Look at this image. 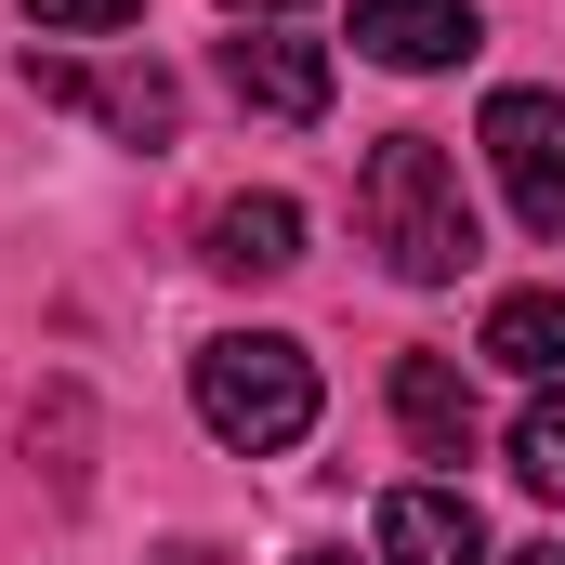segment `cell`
Masks as SVG:
<instances>
[{"instance_id":"obj_7","label":"cell","mask_w":565,"mask_h":565,"mask_svg":"<svg viewBox=\"0 0 565 565\" xmlns=\"http://www.w3.org/2000/svg\"><path fill=\"white\" fill-rule=\"evenodd\" d=\"M198 264H211V277H289V264H302V198H277V184H264V198H224V211L198 224Z\"/></svg>"},{"instance_id":"obj_2","label":"cell","mask_w":565,"mask_h":565,"mask_svg":"<svg viewBox=\"0 0 565 565\" xmlns=\"http://www.w3.org/2000/svg\"><path fill=\"white\" fill-rule=\"evenodd\" d=\"M198 422L224 434V447H250V460H277L316 434V355L289 342V329H224V342H198Z\"/></svg>"},{"instance_id":"obj_3","label":"cell","mask_w":565,"mask_h":565,"mask_svg":"<svg viewBox=\"0 0 565 565\" xmlns=\"http://www.w3.org/2000/svg\"><path fill=\"white\" fill-rule=\"evenodd\" d=\"M487 171L526 237H565V93H487Z\"/></svg>"},{"instance_id":"obj_10","label":"cell","mask_w":565,"mask_h":565,"mask_svg":"<svg viewBox=\"0 0 565 565\" xmlns=\"http://www.w3.org/2000/svg\"><path fill=\"white\" fill-rule=\"evenodd\" d=\"M487 355L513 382H565V289H500L487 302Z\"/></svg>"},{"instance_id":"obj_11","label":"cell","mask_w":565,"mask_h":565,"mask_svg":"<svg viewBox=\"0 0 565 565\" xmlns=\"http://www.w3.org/2000/svg\"><path fill=\"white\" fill-rule=\"evenodd\" d=\"M513 473H526L540 500H565V382H540V408L513 422Z\"/></svg>"},{"instance_id":"obj_4","label":"cell","mask_w":565,"mask_h":565,"mask_svg":"<svg viewBox=\"0 0 565 565\" xmlns=\"http://www.w3.org/2000/svg\"><path fill=\"white\" fill-rule=\"evenodd\" d=\"M26 93H40V106H93L119 145H171V119H184V93H171L158 66H106V79H93V66H66V53H26Z\"/></svg>"},{"instance_id":"obj_9","label":"cell","mask_w":565,"mask_h":565,"mask_svg":"<svg viewBox=\"0 0 565 565\" xmlns=\"http://www.w3.org/2000/svg\"><path fill=\"white\" fill-rule=\"evenodd\" d=\"M395 422L422 460H460L473 447V382H460V355H395Z\"/></svg>"},{"instance_id":"obj_13","label":"cell","mask_w":565,"mask_h":565,"mask_svg":"<svg viewBox=\"0 0 565 565\" xmlns=\"http://www.w3.org/2000/svg\"><path fill=\"white\" fill-rule=\"evenodd\" d=\"M224 13H302V0H224Z\"/></svg>"},{"instance_id":"obj_14","label":"cell","mask_w":565,"mask_h":565,"mask_svg":"<svg viewBox=\"0 0 565 565\" xmlns=\"http://www.w3.org/2000/svg\"><path fill=\"white\" fill-rule=\"evenodd\" d=\"M513 565H565V540H540V553H513Z\"/></svg>"},{"instance_id":"obj_8","label":"cell","mask_w":565,"mask_h":565,"mask_svg":"<svg viewBox=\"0 0 565 565\" xmlns=\"http://www.w3.org/2000/svg\"><path fill=\"white\" fill-rule=\"evenodd\" d=\"M382 565H487V526L460 487H395L382 500Z\"/></svg>"},{"instance_id":"obj_6","label":"cell","mask_w":565,"mask_h":565,"mask_svg":"<svg viewBox=\"0 0 565 565\" xmlns=\"http://www.w3.org/2000/svg\"><path fill=\"white\" fill-rule=\"evenodd\" d=\"M224 79H237V106H264V119H329V40L250 26V40H224Z\"/></svg>"},{"instance_id":"obj_12","label":"cell","mask_w":565,"mask_h":565,"mask_svg":"<svg viewBox=\"0 0 565 565\" xmlns=\"http://www.w3.org/2000/svg\"><path fill=\"white\" fill-rule=\"evenodd\" d=\"M145 0H26V26L40 40H106V26H132Z\"/></svg>"},{"instance_id":"obj_1","label":"cell","mask_w":565,"mask_h":565,"mask_svg":"<svg viewBox=\"0 0 565 565\" xmlns=\"http://www.w3.org/2000/svg\"><path fill=\"white\" fill-rule=\"evenodd\" d=\"M355 211H369L382 264H395L408 289H447L460 264H473V198H460V158H447L434 132H382V145H369Z\"/></svg>"},{"instance_id":"obj_15","label":"cell","mask_w":565,"mask_h":565,"mask_svg":"<svg viewBox=\"0 0 565 565\" xmlns=\"http://www.w3.org/2000/svg\"><path fill=\"white\" fill-rule=\"evenodd\" d=\"M302 565H355V553H302Z\"/></svg>"},{"instance_id":"obj_5","label":"cell","mask_w":565,"mask_h":565,"mask_svg":"<svg viewBox=\"0 0 565 565\" xmlns=\"http://www.w3.org/2000/svg\"><path fill=\"white\" fill-rule=\"evenodd\" d=\"M473 40H487V13H473V0H355V53H369V66H395V79L460 66Z\"/></svg>"}]
</instances>
